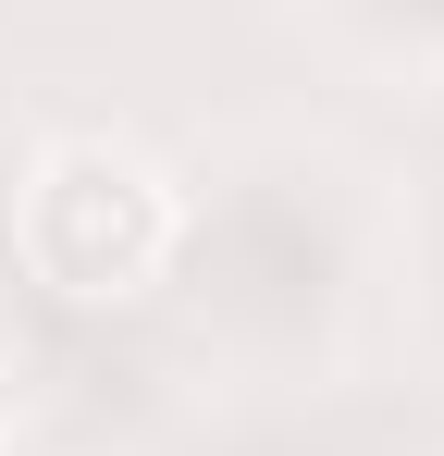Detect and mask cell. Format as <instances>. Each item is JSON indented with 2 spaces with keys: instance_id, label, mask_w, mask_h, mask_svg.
I'll return each instance as SVG.
<instances>
[{
  "instance_id": "1",
  "label": "cell",
  "mask_w": 444,
  "mask_h": 456,
  "mask_svg": "<svg viewBox=\"0 0 444 456\" xmlns=\"http://www.w3.org/2000/svg\"><path fill=\"white\" fill-rule=\"evenodd\" d=\"M12 259L74 308H124L173 272V185L111 136H62L12 185Z\"/></svg>"
}]
</instances>
